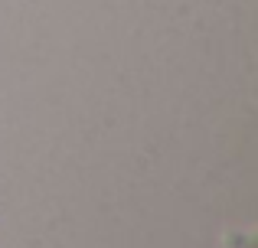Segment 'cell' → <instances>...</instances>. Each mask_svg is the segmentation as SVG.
<instances>
[{"label": "cell", "mask_w": 258, "mask_h": 248, "mask_svg": "<svg viewBox=\"0 0 258 248\" xmlns=\"http://www.w3.org/2000/svg\"><path fill=\"white\" fill-rule=\"evenodd\" d=\"M229 248H255V235H239V232H229L226 235Z\"/></svg>", "instance_id": "6da1fadb"}]
</instances>
